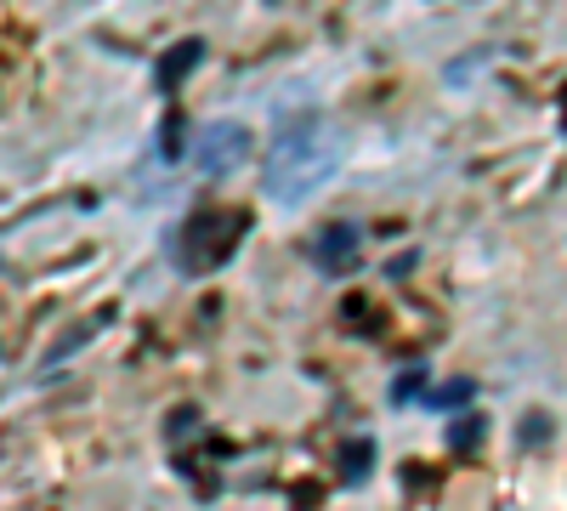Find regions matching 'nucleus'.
Here are the masks:
<instances>
[{"mask_svg": "<svg viewBox=\"0 0 567 511\" xmlns=\"http://www.w3.org/2000/svg\"><path fill=\"white\" fill-rule=\"evenodd\" d=\"M250 149H256V136H250L245 120H210L199 131V143H194V165L205 176H227V171H239L250 160Z\"/></svg>", "mask_w": 567, "mask_h": 511, "instance_id": "7ed1b4c3", "label": "nucleus"}, {"mask_svg": "<svg viewBox=\"0 0 567 511\" xmlns=\"http://www.w3.org/2000/svg\"><path fill=\"white\" fill-rule=\"evenodd\" d=\"M341 165V143L329 120L318 109L307 114H290L278 131H272V154H267V194L278 205H301L318 182H329Z\"/></svg>", "mask_w": 567, "mask_h": 511, "instance_id": "f257e3e1", "label": "nucleus"}, {"mask_svg": "<svg viewBox=\"0 0 567 511\" xmlns=\"http://www.w3.org/2000/svg\"><path fill=\"white\" fill-rule=\"evenodd\" d=\"M483 415H460V421L449 427V449H460V454H471V449H477L483 443Z\"/></svg>", "mask_w": 567, "mask_h": 511, "instance_id": "0eeeda50", "label": "nucleus"}, {"mask_svg": "<svg viewBox=\"0 0 567 511\" xmlns=\"http://www.w3.org/2000/svg\"><path fill=\"white\" fill-rule=\"evenodd\" d=\"M420 381H425L420 369H414V376H403V381L392 387V403H409V398H420Z\"/></svg>", "mask_w": 567, "mask_h": 511, "instance_id": "1a4fd4ad", "label": "nucleus"}, {"mask_svg": "<svg viewBox=\"0 0 567 511\" xmlns=\"http://www.w3.org/2000/svg\"><path fill=\"white\" fill-rule=\"evenodd\" d=\"M245 234H250V211L199 205L194 216L182 222V234H176V267L187 278H205V273H216V267L233 262V251H239Z\"/></svg>", "mask_w": 567, "mask_h": 511, "instance_id": "f03ea898", "label": "nucleus"}, {"mask_svg": "<svg viewBox=\"0 0 567 511\" xmlns=\"http://www.w3.org/2000/svg\"><path fill=\"white\" fill-rule=\"evenodd\" d=\"M539 438H550V421H545V415H528V421H523V443H539Z\"/></svg>", "mask_w": 567, "mask_h": 511, "instance_id": "9d476101", "label": "nucleus"}, {"mask_svg": "<svg viewBox=\"0 0 567 511\" xmlns=\"http://www.w3.org/2000/svg\"><path fill=\"white\" fill-rule=\"evenodd\" d=\"M432 409H465L471 398H477V381H449V387H437V392H420Z\"/></svg>", "mask_w": 567, "mask_h": 511, "instance_id": "6e6552de", "label": "nucleus"}, {"mask_svg": "<svg viewBox=\"0 0 567 511\" xmlns=\"http://www.w3.org/2000/svg\"><path fill=\"white\" fill-rule=\"evenodd\" d=\"M312 262H318V273H329V278L352 273V267L363 262V227H358V222H329L323 234L312 239Z\"/></svg>", "mask_w": 567, "mask_h": 511, "instance_id": "20e7f679", "label": "nucleus"}, {"mask_svg": "<svg viewBox=\"0 0 567 511\" xmlns=\"http://www.w3.org/2000/svg\"><path fill=\"white\" fill-rule=\"evenodd\" d=\"M205 58V40H182V45H171V52L159 58V74H154V85L159 91H176L187 74H194V63Z\"/></svg>", "mask_w": 567, "mask_h": 511, "instance_id": "39448f33", "label": "nucleus"}, {"mask_svg": "<svg viewBox=\"0 0 567 511\" xmlns=\"http://www.w3.org/2000/svg\"><path fill=\"white\" fill-rule=\"evenodd\" d=\"M336 467H341V483L358 489V483L374 472V443H369V438H347L341 454H336Z\"/></svg>", "mask_w": 567, "mask_h": 511, "instance_id": "423d86ee", "label": "nucleus"}]
</instances>
